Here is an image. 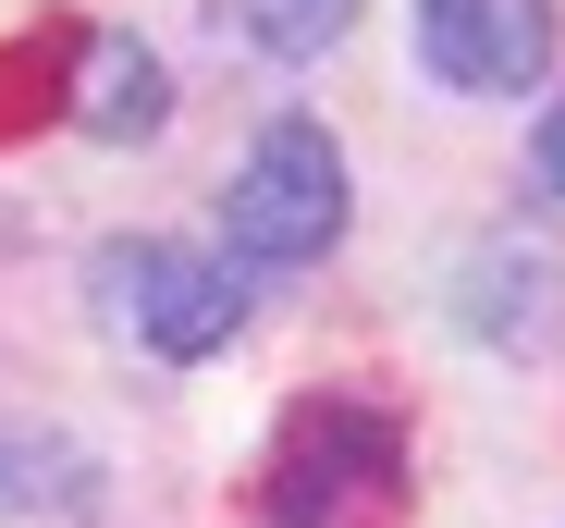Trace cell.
<instances>
[{
	"label": "cell",
	"mask_w": 565,
	"mask_h": 528,
	"mask_svg": "<svg viewBox=\"0 0 565 528\" xmlns=\"http://www.w3.org/2000/svg\"><path fill=\"white\" fill-rule=\"evenodd\" d=\"M529 172H541V197H565V99L541 111V136H529Z\"/></svg>",
	"instance_id": "8"
},
{
	"label": "cell",
	"mask_w": 565,
	"mask_h": 528,
	"mask_svg": "<svg viewBox=\"0 0 565 528\" xmlns=\"http://www.w3.org/2000/svg\"><path fill=\"white\" fill-rule=\"evenodd\" d=\"M74 123L99 136V148H136V136H160L172 123V74H160V50H136L124 25H86L74 37Z\"/></svg>",
	"instance_id": "5"
},
{
	"label": "cell",
	"mask_w": 565,
	"mask_h": 528,
	"mask_svg": "<svg viewBox=\"0 0 565 528\" xmlns=\"http://www.w3.org/2000/svg\"><path fill=\"white\" fill-rule=\"evenodd\" d=\"M258 516L270 528H394L406 516V418L382 394L282 406L270 455H258Z\"/></svg>",
	"instance_id": "1"
},
{
	"label": "cell",
	"mask_w": 565,
	"mask_h": 528,
	"mask_svg": "<svg viewBox=\"0 0 565 528\" xmlns=\"http://www.w3.org/2000/svg\"><path fill=\"white\" fill-rule=\"evenodd\" d=\"M222 13H234V37L270 50V62H320V50L369 13V0H222Z\"/></svg>",
	"instance_id": "7"
},
{
	"label": "cell",
	"mask_w": 565,
	"mask_h": 528,
	"mask_svg": "<svg viewBox=\"0 0 565 528\" xmlns=\"http://www.w3.org/2000/svg\"><path fill=\"white\" fill-rule=\"evenodd\" d=\"M344 148L308 123V111H282L246 160H234V185H222V234L234 258H258V271H308V258L344 246Z\"/></svg>",
	"instance_id": "2"
},
{
	"label": "cell",
	"mask_w": 565,
	"mask_h": 528,
	"mask_svg": "<svg viewBox=\"0 0 565 528\" xmlns=\"http://www.w3.org/2000/svg\"><path fill=\"white\" fill-rule=\"evenodd\" d=\"M480 295H467V320H480L504 357H529V344H565V271L529 246H480V271H467Z\"/></svg>",
	"instance_id": "6"
},
{
	"label": "cell",
	"mask_w": 565,
	"mask_h": 528,
	"mask_svg": "<svg viewBox=\"0 0 565 528\" xmlns=\"http://www.w3.org/2000/svg\"><path fill=\"white\" fill-rule=\"evenodd\" d=\"M418 62L455 99H529L553 62V0H418Z\"/></svg>",
	"instance_id": "4"
},
{
	"label": "cell",
	"mask_w": 565,
	"mask_h": 528,
	"mask_svg": "<svg viewBox=\"0 0 565 528\" xmlns=\"http://www.w3.org/2000/svg\"><path fill=\"white\" fill-rule=\"evenodd\" d=\"M86 283H99V320L124 344H148V357H210V344H234V320H246L234 258H198L172 234H111L99 258H86Z\"/></svg>",
	"instance_id": "3"
}]
</instances>
